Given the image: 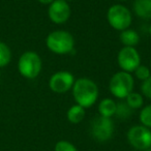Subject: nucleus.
I'll return each instance as SVG.
<instances>
[{
  "label": "nucleus",
  "instance_id": "nucleus-11",
  "mask_svg": "<svg viewBox=\"0 0 151 151\" xmlns=\"http://www.w3.org/2000/svg\"><path fill=\"white\" fill-rule=\"evenodd\" d=\"M132 9L139 18L151 20V0H134Z\"/></svg>",
  "mask_w": 151,
  "mask_h": 151
},
{
  "label": "nucleus",
  "instance_id": "nucleus-21",
  "mask_svg": "<svg viewBox=\"0 0 151 151\" xmlns=\"http://www.w3.org/2000/svg\"><path fill=\"white\" fill-rule=\"evenodd\" d=\"M141 91H142L143 96L151 99V76L146 81L142 82L141 85Z\"/></svg>",
  "mask_w": 151,
  "mask_h": 151
},
{
  "label": "nucleus",
  "instance_id": "nucleus-16",
  "mask_svg": "<svg viewBox=\"0 0 151 151\" xmlns=\"http://www.w3.org/2000/svg\"><path fill=\"white\" fill-rule=\"evenodd\" d=\"M12 52L6 44L0 42V68L4 67L11 62Z\"/></svg>",
  "mask_w": 151,
  "mask_h": 151
},
{
  "label": "nucleus",
  "instance_id": "nucleus-9",
  "mask_svg": "<svg viewBox=\"0 0 151 151\" xmlns=\"http://www.w3.org/2000/svg\"><path fill=\"white\" fill-rule=\"evenodd\" d=\"M75 77L67 70H60L53 73L49 80V87L55 93L62 94L69 91L73 86Z\"/></svg>",
  "mask_w": 151,
  "mask_h": 151
},
{
  "label": "nucleus",
  "instance_id": "nucleus-15",
  "mask_svg": "<svg viewBox=\"0 0 151 151\" xmlns=\"http://www.w3.org/2000/svg\"><path fill=\"white\" fill-rule=\"evenodd\" d=\"M126 104L132 108V110L134 109H140V108L143 107L144 105V96L143 94L138 92H134L132 91V93L127 95L126 97Z\"/></svg>",
  "mask_w": 151,
  "mask_h": 151
},
{
  "label": "nucleus",
  "instance_id": "nucleus-22",
  "mask_svg": "<svg viewBox=\"0 0 151 151\" xmlns=\"http://www.w3.org/2000/svg\"><path fill=\"white\" fill-rule=\"evenodd\" d=\"M38 2H40L42 4H49L50 5L51 3H53L55 0H37Z\"/></svg>",
  "mask_w": 151,
  "mask_h": 151
},
{
  "label": "nucleus",
  "instance_id": "nucleus-27",
  "mask_svg": "<svg viewBox=\"0 0 151 151\" xmlns=\"http://www.w3.org/2000/svg\"><path fill=\"white\" fill-rule=\"evenodd\" d=\"M65 1H69V0H65Z\"/></svg>",
  "mask_w": 151,
  "mask_h": 151
},
{
  "label": "nucleus",
  "instance_id": "nucleus-23",
  "mask_svg": "<svg viewBox=\"0 0 151 151\" xmlns=\"http://www.w3.org/2000/svg\"><path fill=\"white\" fill-rule=\"evenodd\" d=\"M149 33H150V35H151V25H150V27H149Z\"/></svg>",
  "mask_w": 151,
  "mask_h": 151
},
{
  "label": "nucleus",
  "instance_id": "nucleus-19",
  "mask_svg": "<svg viewBox=\"0 0 151 151\" xmlns=\"http://www.w3.org/2000/svg\"><path fill=\"white\" fill-rule=\"evenodd\" d=\"M134 73V76L137 77V79H139L140 81L144 82V81H146L151 76V69L149 68L148 66H146V65L140 64L137 67V69Z\"/></svg>",
  "mask_w": 151,
  "mask_h": 151
},
{
  "label": "nucleus",
  "instance_id": "nucleus-26",
  "mask_svg": "<svg viewBox=\"0 0 151 151\" xmlns=\"http://www.w3.org/2000/svg\"><path fill=\"white\" fill-rule=\"evenodd\" d=\"M145 151H151V150H150V149H148V150H145Z\"/></svg>",
  "mask_w": 151,
  "mask_h": 151
},
{
  "label": "nucleus",
  "instance_id": "nucleus-25",
  "mask_svg": "<svg viewBox=\"0 0 151 151\" xmlns=\"http://www.w3.org/2000/svg\"><path fill=\"white\" fill-rule=\"evenodd\" d=\"M150 69H151V59H150Z\"/></svg>",
  "mask_w": 151,
  "mask_h": 151
},
{
  "label": "nucleus",
  "instance_id": "nucleus-4",
  "mask_svg": "<svg viewBox=\"0 0 151 151\" xmlns=\"http://www.w3.org/2000/svg\"><path fill=\"white\" fill-rule=\"evenodd\" d=\"M42 61L40 55L32 51L23 53L18 61V69L26 79H35L42 71Z\"/></svg>",
  "mask_w": 151,
  "mask_h": 151
},
{
  "label": "nucleus",
  "instance_id": "nucleus-12",
  "mask_svg": "<svg viewBox=\"0 0 151 151\" xmlns=\"http://www.w3.org/2000/svg\"><path fill=\"white\" fill-rule=\"evenodd\" d=\"M120 42L124 47H136L140 42V35L134 29H125L119 35Z\"/></svg>",
  "mask_w": 151,
  "mask_h": 151
},
{
  "label": "nucleus",
  "instance_id": "nucleus-17",
  "mask_svg": "<svg viewBox=\"0 0 151 151\" xmlns=\"http://www.w3.org/2000/svg\"><path fill=\"white\" fill-rule=\"evenodd\" d=\"M132 114V109L126 104V101H120L117 104L115 115L120 119H126L129 118Z\"/></svg>",
  "mask_w": 151,
  "mask_h": 151
},
{
  "label": "nucleus",
  "instance_id": "nucleus-1",
  "mask_svg": "<svg viewBox=\"0 0 151 151\" xmlns=\"http://www.w3.org/2000/svg\"><path fill=\"white\" fill-rule=\"evenodd\" d=\"M71 90L77 105L81 106L84 109L92 107L99 99V87L91 79L80 78L76 80Z\"/></svg>",
  "mask_w": 151,
  "mask_h": 151
},
{
  "label": "nucleus",
  "instance_id": "nucleus-7",
  "mask_svg": "<svg viewBox=\"0 0 151 151\" xmlns=\"http://www.w3.org/2000/svg\"><path fill=\"white\" fill-rule=\"evenodd\" d=\"M129 144L137 150H148L151 147V130L144 125H134L127 132Z\"/></svg>",
  "mask_w": 151,
  "mask_h": 151
},
{
  "label": "nucleus",
  "instance_id": "nucleus-3",
  "mask_svg": "<svg viewBox=\"0 0 151 151\" xmlns=\"http://www.w3.org/2000/svg\"><path fill=\"white\" fill-rule=\"evenodd\" d=\"M134 86V77L126 71H118L112 76L109 82V90L117 99H126L132 92Z\"/></svg>",
  "mask_w": 151,
  "mask_h": 151
},
{
  "label": "nucleus",
  "instance_id": "nucleus-10",
  "mask_svg": "<svg viewBox=\"0 0 151 151\" xmlns=\"http://www.w3.org/2000/svg\"><path fill=\"white\" fill-rule=\"evenodd\" d=\"M71 9L68 1L65 0H55L49 5L48 16L50 20L55 24H63L70 18Z\"/></svg>",
  "mask_w": 151,
  "mask_h": 151
},
{
  "label": "nucleus",
  "instance_id": "nucleus-13",
  "mask_svg": "<svg viewBox=\"0 0 151 151\" xmlns=\"http://www.w3.org/2000/svg\"><path fill=\"white\" fill-rule=\"evenodd\" d=\"M116 107H117V104L112 99H108V97L107 99H104L103 101H101V103L99 105V116L111 118L112 116L115 115Z\"/></svg>",
  "mask_w": 151,
  "mask_h": 151
},
{
  "label": "nucleus",
  "instance_id": "nucleus-5",
  "mask_svg": "<svg viewBox=\"0 0 151 151\" xmlns=\"http://www.w3.org/2000/svg\"><path fill=\"white\" fill-rule=\"evenodd\" d=\"M107 20L110 26L118 31L128 29L132 22L130 11L122 4H114L107 12Z\"/></svg>",
  "mask_w": 151,
  "mask_h": 151
},
{
  "label": "nucleus",
  "instance_id": "nucleus-18",
  "mask_svg": "<svg viewBox=\"0 0 151 151\" xmlns=\"http://www.w3.org/2000/svg\"><path fill=\"white\" fill-rule=\"evenodd\" d=\"M140 121L142 125L151 128V105L144 107L140 112Z\"/></svg>",
  "mask_w": 151,
  "mask_h": 151
},
{
  "label": "nucleus",
  "instance_id": "nucleus-14",
  "mask_svg": "<svg viewBox=\"0 0 151 151\" xmlns=\"http://www.w3.org/2000/svg\"><path fill=\"white\" fill-rule=\"evenodd\" d=\"M85 114H86V112H85L84 108L76 104V105L71 106L68 109V111H67V113H66V117H67V120H68L70 123L78 124L84 119Z\"/></svg>",
  "mask_w": 151,
  "mask_h": 151
},
{
  "label": "nucleus",
  "instance_id": "nucleus-20",
  "mask_svg": "<svg viewBox=\"0 0 151 151\" xmlns=\"http://www.w3.org/2000/svg\"><path fill=\"white\" fill-rule=\"evenodd\" d=\"M55 151H78L76 146L67 141H59L55 145Z\"/></svg>",
  "mask_w": 151,
  "mask_h": 151
},
{
  "label": "nucleus",
  "instance_id": "nucleus-8",
  "mask_svg": "<svg viewBox=\"0 0 151 151\" xmlns=\"http://www.w3.org/2000/svg\"><path fill=\"white\" fill-rule=\"evenodd\" d=\"M117 62L122 70L130 73L141 64V56L134 47H123L118 52Z\"/></svg>",
  "mask_w": 151,
  "mask_h": 151
},
{
  "label": "nucleus",
  "instance_id": "nucleus-6",
  "mask_svg": "<svg viewBox=\"0 0 151 151\" xmlns=\"http://www.w3.org/2000/svg\"><path fill=\"white\" fill-rule=\"evenodd\" d=\"M90 134L99 142H106L114 134V122L111 118L97 116L93 118L90 123Z\"/></svg>",
  "mask_w": 151,
  "mask_h": 151
},
{
  "label": "nucleus",
  "instance_id": "nucleus-24",
  "mask_svg": "<svg viewBox=\"0 0 151 151\" xmlns=\"http://www.w3.org/2000/svg\"><path fill=\"white\" fill-rule=\"evenodd\" d=\"M118 1H126V0H118Z\"/></svg>",
  "mask_w": 151,
  "mask_h": 151
},
{
  "label": "nucleus",
  "instance_id": "nucleus-2",
  "mask_svg": "<svg viewBox=\"0 0 151 151\" xmlns=\"http://www.w3.org/2000/svg\"><path fill=\"white\" fill-rule=\"evenodd\" d=\"M46 45L51 52L58 55H65L73 50L75 38L66 30H55L48 34Z\"/></svg>",
  "mask_w": 151,
  "mask_h": 151
}]
</instances>
